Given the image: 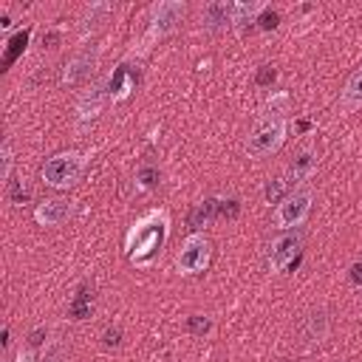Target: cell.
Masks as SVG:
<instances>
[{
    "instance_id": "1",
    "label": "cell",
    "mask_w": 362,
    "mask_h": 362,
    "mask_svg": "<svg viewBox=\"0 0 362 362\" xmlns=\"http://www.w3.org/2000/svg\"><path fill=\"white\" fill-rule=\"evenodd\" d=\"M167 238V215L164 212H147L139 223H133L127 235V255L133 263H147L158 246Z\"/></svg>"
},
{
    "instance_id": "2",
    "label": "cell",
    "mask_w": 362,
    "mask_h": 362,
    "mask_svg": "<svg viewBox=\"0 0 362 362\" xmlns=\"http://www.w3.org/2000/svg\"><path fill=\"white\" fill-rule=\"evenodd\" d=\"M283 141H286V116H283V110H274V107L269 105L266 116H263V119L255 124V130L249 133L246 150H249V156H255V158H266V156L277 153Z\"/></svg>"
},
{
    "instance_id": "3",
    "label": "cell",
    "mask_w": 362,
    "mask_h": 362,
    "mask_svg": "<svg viewBox=\"0 0 362 362\" xmlns=\"http://www.w3.org/2000/svg\"><path fill=\"white\" fill-rule=\"evenodd\" d=\"M85 170V156L76 153V150H68V153H57L45 161L42 167V181L54 189H65L71 187Z\"/></svg>"
},
{
    "instance_id": "4",
    "label": "cell",
    "mask_w": 362,
    "mask_h": 362,
    "mask_svg": "<svg viewBox=\"0 0 362 362\" xmlns=\"http://www.w3.org/2000/svg\"><path fill=\"white\" fill-rule=\"evenodd\" d=\"M311 201H314V192L311 189H294L288 192L280 204H277V212H274V226L280 229H294L300 226L308 212H311Z\"/></svg>"
},
{
    "instance_id": "5",
    "label": "cell",
    "mask_w": 362,
    "mask_h": 362,
    "mask_svg": "<svg viewBox=\"0 0 362 362\" xmlns=\"http://www.w3.org/2000/svg\"><path fill=\"white\" fill-rule=\"evenodd\" d=\"M209 263V240L204 235H189L184 243H181V252L175 257V266L181 274H198L204 272Z\"/></svg>"
},
{
    "instance_id": "6",
    "label": "cell",
    "mask_w": 362,
    "mask_h": 362,
    "mask_svg": "<svg viewBox=\"0 0 362 362\" xmlns=\"http://www.w3.org/2000/svg\"><path fill=\"white\" fill-rule=\"evenodd\" d=\"M300 246H303V235L300 232H283V235H277L269 243V252H266L269 269L272 272H283L294 260V255L300 252Z\"/></svg>"
},
{
    "instance_id": "7",
    "label": "cell",
    "mask_w": 362,
    "mask_h": 362,
    "mask_svg": "<svg viewBox=\"0 0 362 362\" xmlns=\"http://www.w3.org/2000/svg\"><path fill=\"white\" fill-rule=\"evenodd\" d=\"M184 11H187V6L178 3V0H164V3H158V6L153 8V20H150L153 25H150V34H153V37H164V34H170V31L181 23Z\"/></svg>"
},
{
    "instance_id": "8",
    "label": "cell",
    "mask_w": 362,
    "mask_h": 362,
    "mask_svg": "<svg viewBox=\"0 0 362 362\" xmlns=\"http://www.w3.org/2000/svg\"><path fill=\"white\" fill-rule=\"evenodd\" d=\"M325 337H328V314H325V308L308 311L303 317V322H300V339L305 345H320Z\"/></svg>"
},
{
    "instance_id": "9",
    "label": "cell",
    "mask_w": 362,
    "mask_h": 362,
    "mask_svg": "<svg viewBox=\"0 0 362 362\" xmlns=\"http://www.w3.org/2000/svg\"><path fill=\"white\" fill-rule=\"evenodd\" d=\"M201 20H204V28L212 31V34L229 28L232 25V3H221V0L206 3L204 11H201Z\"/></svg>"
},
{
    "instance_id": "10",
    "label": "cell",
    "mask_w": 362,
    "mask_h": 362,
    "mask_svg": "<svg viewBox=\"0 0 362 362\" xmlns=\"http://www.w3.org/2000/svg\"><path fill=\"white\" fill-rule=\"evenodd\" d=\"M93 65H96V48H85V51H79V54L65 65L62 82H65V85H76V82H82L85 76H90Z\"/></svg>"
},
{
    "instance_id": "11",
    "label": "cell",
    "mask_w": 362,
    "mask_h": 362,
    "mask_svg": "<svg viewBox=\"0 0 362 362\" xmlns=\"http://www.w3.org/2000/svg\"><path fill=\"white\" fill-rule=\"evenodd\" d=\"M102 102H105V85H102V82H96V85H90V90H85V93H82V99H79V105H76L79 119H82V122H88V119L99 116Z\"/></svg>"
},
{
    "instance_id": "12",
    "label": "cell",
    "mask_w": 362,
    "mask_h": 362,
    "mask_svg": "<svg viewBox=\"0 0 362 362\" xmlns=\"http://www.w3.org/2000/svg\"><path fill=\"white\" fill-rule=\"evenodd\" d=\"M68 215H71V209H68V204H62V201H42V204L34 209V218H37V223H42V226H57V223H62Z\"/></svg>"
},
{
    "instance_id": "13",
    "label": "cell",
    "mask_w": 362,
    "mask_h": 362,
    "mask_svg": "<svg viewBox=\"0 0 362 362\" xmlns=\"http://www.w3.org/2000/svg\"><path fill=\"white\" fill-rule=\"evenodd\" d=\"M314 167H317V153L314 150H300L294 156V161L288 164L286 181H303V178H308L314 173Z\"/></svg>"
},
{
    "instance_id": "14",
    "label": "cell",
    "mask_w": 362,
    "mask_h": 362,
    "mask_svg": "<svg viewBox=\"0 0 362 362\" xmlns=\"http://www.w3.org/2000/svg\"><path fill=\"white\" fill-rule=\"evenodd\" d=\"M107 14H110V3H90L88 8H85V14H82V25H79V31H82V37H88V34H93L105 20H107Z\"/></svg>"
},
{
    "instance_id": "15",
    "label": "cell",
    "mask_w": 362,
    "mask_h": 362,
    "mask_svg": "<svg viewBox=\"0 0 362 362\" xmlns=\"http://www.w3.org/2000/svg\"><path fill=\"white\" fill-rule=\"evenodd\" d=\"M342 107H345V110L362 107V71H356V74L348 79V85H345V90H342Z\"/></svg>"
},
{
    "instance_id": "16",
    "label": "cell",
    "mask_w": 362,
    "mask_h": 362,
    "mask_svg": "<svg viewBox=\"0 0 362 362\" xmlns=\"http://www.w3.org/2000/svg\"><path fill=\"white\" fill-rule=\"evenodd\" d=\"M263 11V3H232V23L235 25H249L257 20Z\"/></svg>"
},
{
    "instance_id": "17",
    "label": "cell",
    "mask_w": 362,
    "mask_h": 362,
    "mask_svg": "<svg viewBox=\"0 0 362 362\" xmlns=\"http://www.w3.org/2000/svg\"><path fill=\"white\" fill-rule=\"evenodd\" d=\"M130 88H133V82L127 79V71L124 68H119L116 71V76L110 79V93H113V99L119 102V99H124L127 93H130Z\"/></svg>"
},
{
    "instance_id": "18",
    "label": "cell",
    "mask_w": 362,
    "mask_h": 362,
    "mask_svg": "<svg viewBox=\"0 0 362 362\" xmlns=\"http://www.w3.org/2000/svg\"><path fill=\"white\" fill-rule=\"evenodd\" d=\"M212 209H215V201H206L204 206H198L195 212H192V218H189V226H195V229H201L209 218H212Z\"/></svg>"
},
{
    "instance_id": "19",
    "label": "cell",
    "mask_w": 362,
    "mask_h": 362,
    "mask_svg": "<svg viewBox=\"0 0 362 362\" xmlns=\"http://www.w3.org/2000/svg\"><path fill=\"white\" fill-rule=\"evenodd\" d=\"M0 161H3L0 178L8 184V173H11V144H8V141H3V153H0Z\"/></svg>"
},
{
    "instance_id": "20",
    "label": "cell",
    "mask_w": 362,
    "mask_h": 362,
    "mask_svg": "<svg viewBox=\"0 0 362 362\" xmlns=\"http://www.w3.org/2000/svg\"><path fill=\"white\" fill-rule=\"evenodd\" d=\"M286 184H288L286 178H274V184L269 181V184H266V201H277V198H280V192L286 189Z\"/></svg>"
},
{
    "instance_id": "21",
    "label": "cell",
    "mask_w": 362,
    "mask_h": 362,
    "mask_svg": "<svg viewBox=\"0 0 362 362\" xmlns=\"http://www.w3.org/2000/svg\"><path fill=\"white\" fill-rule=\"evenodd\" d=\"M156 181H158V173H156L153 167H144V170L139 173V184H141V187H153Z\"/></svg>"
},
{
    "instance_id": "22",
    "label": "cell",
    "mask_w": 362,
    "mask_h": 362,
    "mask_svg": "<svg viewBox=\"0 0 362 362\" xmlns=\"http://www.w3.org/2000/svg\"><path fill=\"white\" fill-rule=\"evenodd\" d=\"M209 328V320H201V317H192L189 320V331H195V334H204Z\"/></svg>"
},
{
    "instance_id": "23",
    "label": "cell",
    "mask_w": 362,
    "mask_h": 362,
    "mask_svg": "<svg viewBox=\"0 0 362 362\" xmlns=\"http://www.w3.org/2000/svg\"><path fill=\"white\" fill-rule=\"evenodd\" d=\"M119 337H122L119 328H107L105 331V345H119Z\"/></svg>"
},
{
    "instance_id": "24",
    "label": "cell",
    "mask_w": 362,
    "mask_h": 362,
    "mask_svg": "<svg viewBox=\"0 0 362 362\" xmlns=\"http://www.w3.org/2000/svg\"><path fill=\"white\" fill-rule=\"evenodd\" d=\"M59 359H62V348H57V345L42 354V362H59Z\"/></svg>"
},
{
    "instance_id": "25",
    "label": "cell",
    "mask_w": 362,
    "mask_h": 362,
    "mask_svg": "<svg viewBox=\"0 0 362 362\" xmlns=\"http://www.w3.org/2000/svg\"><path fill=\"white\" fill-rule=\"evenodd\" d=\"M25 195H28V189H25V187H17V189L11 192V198H14V201H25Z\"/></svg>"
},
{
    "instance_id": "26",
    "label": "cell",
    "mask_w": 362,
    "mask_h": 362,
    "mask_svg": "<svg viewBox=\"0 0 362 362\" xmlns=\"http://www.w3.org/2000/svg\"><path fill=\"white\" fill-rule=\"evenodd\" d=\"M269 79H274V71H263V74L257 76V82H260V85H266Z\"/></svg>"
},
{
    "instance_id": "27",
    "label": "cell",
    "mask_w": 362,
    "mask_h": 362,
    "mask_svg": "<svg viewBox=\"0 0 362 362\" xmlns=\"http://www.w3.org/2000/svg\"><path fill=\"white\" fill-rule=\"evenodd\" d=\"M274 23H277V14H269V17H266V20H263V25H266V28H272V25H274Z\"/></svg>"
}]
</instances>
